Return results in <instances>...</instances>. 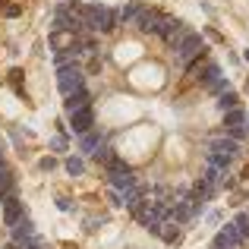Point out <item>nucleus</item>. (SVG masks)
Returning a JSON list of instances; mask_svg holds the SVG:
<instances>
[{
	"label": "nucleus",
	"instance_id": "obj_1",
	"mask_svg": "<svg viewBox=\"0 0 249 249\" xmlns=\"http://www.w3.org/2000/svg\"><path fill=\"white\" fill-rule=\"evenodd\" d=\"M202 54H205V41H202V35H196V32H189V35L183 38V44L174 51V57H177V63H180V67L196 63Z\"/></svg>",
	"mask_w": 249,
	"mask_h": 249
},
{
	"label": "nucleus",
	"instance_id": "obj_2",
	"mask_svg": "<svg viewBox=\"0 0 249 249\" xmlns=\"http://www.w3.org/2000/svg\"><path fill=\"white\" fill-rule=\"evenodd\" d=\"M57 85H60L63 95H73V91L85 89V70L79 63H70V67H60L57 70Z\"/></svg>",
	"mask_w": 249,
	"mask_h": 249
},
{
	"label": "nucleus",
	"instance_id": "obj_3",
	"mask_svg": "<svg viewBox=\"0 0 249 249\" xmlns=\"http://www.w3.org/2000/svg\"><path fill=\"white\" fill-rule=\"evenodd\" d=\"M107 183H110V189H120V193H126V189L136 186V177H133V170H129V164H123V161L117 158L114 164L107 167Z\"/></svg>",
	"mask_w": 249,
	"mask_h": 249
},
{
	"label": "nucleus",
	"instance_id": "obj_4",
	"mask_svg": "<svg viewBox=\"0 0 249 249\" xmlns=\"http://www.w3.org/2000/svg\"><path fill=\"white\" fill-rule=\"evenodd\" d=\"M164 13H158V10H148V6H145V10H142L139 13V16H136V25H139V32H142V35H158V32H161V25H164Z\"/></svg>",
	"mask_w": 249,
	"mask_h": 249
},
{
	"label": "nucleus",
	"instance_id": "obj_5",
	"mask_svg": "<svg viewBox=\"0 0 249 249\" xmlns=\"http://www.w3.org/2000/svg\"><path fill=\"white\" fill-rule=\"evenodd\" d=\"M205 152H218V155H227V158H237L243 148H240L237 139H231L227 133H221V136H214V139H208V148H205Z\"/></svg>",
	"mask_w": 249,
	"mask_h": 249
},
{
	"label": "nucleus",
	"instance_id": "obj_6",
	"mask_svg": "<svg viewBox=\"0 0 249 249\" xmlns=\"http://www.w3.org/2000/svg\"><path fill=\"white\" fill-rule=\"evenodd\" d=\"M240 246H243V240H240V233L233 231V224H224L212 240V249H240Z\"/></svg>",
	"mask_w": 249,
	"mask_h": 249
},
{
	"label": "nucleus",
	"instance_id": "obj_7",
	"mask_svg": "<svg viewBox=\"0 0 249 249\" xmlns=\"http://www.w3.org/2000/svg\"><path fill=\"white\" fill-rule=\"evenodd\" d=\"M70 120H73V133L76 136H85L89 129H95V110L82 107V110H76V114H70Z\"/></svg>",
	"mask_w": 249,
	"mask_h": 249
},
{
	"label": "nucleus",
	"instance_id": "obj_8",
	"mask_svg": "<svg viewBox=\"0 0 249 249\" xmlns=\"http://www.w3.org/2000/svg\"><path fill=\"white\" fill-rule=\"evenodd\" d=\"M82 107H91V91L89 89H79V91L63 98V110H67V114H76V110H82Z\"/></svg>",
	"mask_w": 249,
	"mask_h": 249
},
{
	"label": "nucleus",
	"instance_id": "obj_9",
	"mask_svg": "<svg viewBox=\"0 0 249 249\" xmlns=\"http://www.w3.org/2000/svg\"><path fill=\"white\" fill-rule=\"evenodd\" d=\"M19 221H22V202H19L16 196H6L3 199V224L16 227Z\"/></svg>",
	"mask_w": 249,
	"mask_h": 249
},
{
	"label": "nucleus",
	"instance_id": "obj_10",
	"mask_svg": "<svg viewBox=\"0 0 249 249\" xmlns=\"http://www.w3.org/2000/svg\"><path fill=\"white\" fill-rule=\"evenodd\" d=\"M117 25H120V10H107V6H104L101 16H98V29H95V32H101V35H110Z\"/></svg>",
	"mask_w": 249,
	"mask_h": 249
},
{
	"label": "nucleus",
	"instance_id": "obj_11",
	"mask_svg": "<svg viewBox=\"0 0 249 249\" xmlns=\"http://www.w3.org/2000/svg\"><path fill=\"white\" fill-rule=\"evenodd\" d=\"M101 148V133L98 129H89L85 136H79V152L82 155H95Z\"/></svg>",
	"mask_w": 249,
	"mask_h": 249
},
{
	"label": "nucleus",
	"instance_id": "obj_12",
	"mask_svg": "<svg viewBox=\"0 0 249 249\" xmlns=\"http://www.w3.org/2000/svg\"><path fill=\"white\" fill-rule=\"evenodd\" d=\"M13 189H16V177H13V170L0 161V202H3L6 196H13Z\"/></svg>",
	"mask_w": 249,
	"mask_h": 249
},
{
	"label": "nucleus",
	"instance_id": "obj_13",
	"mask_svg": "<svg viewBox=\"0 0 249 249\" xmlns=\"http://www.w3.org/2000/svg\"><path fill=\"white\" fill-rule=\"evenodd\" d=\"M243 123H246V110L243 107H233V110L224 114V129H237V126H243Z\"/></svg>",
	"mask_w": 249,
	"mask_h": 249
},
{
	"label": "nucleus",
	"instance_id": "obj_14",
	"mask_svg": "<svg viewBox=\"0 0 249 249\" xmlns=\"http://www.w3.org/2000/svg\"><path fill=\"white\" fill-rule=\"evenodd\" d=\"M145 10V3H142V0H133V3H126L120 10V22H136V16H139V13Z\"/></svg>",
	"mask_w": 249,
	"mask_h": 249
},
{
	"label": "nucleus",
	"instance_id": "obj_15",
	"mask_svg": "<svg viewBox=\"0 0 249 249\" xmlns=\"http://www.w3.org/2000/svg\"><path fill=\"white\" fill-rule=\"evenodd\" d=\"M91 158H95L98 164H101L104 170H107V167H110V164L117 161V155H114V148H110V145H101V148H98L95 155H91Z\"/></svg>",
	"mask_w": 249,
	"mask_h": 249
},
{
	"label": "nucleus",
	"instance_id": "obj_16",
	"mask_svg": "<svg viewBox=\"0 0 249 249\" xmlns=\"http://www.w3.org/2000/svg\"><path fill=\"white\" fill-rule=\"evenodd\" d=\"M205 158H208V164L218 167L221 174H227V170H231V161H233V158H227V155H218V152H205Z\"/></svg>",
	"mask_w": 249,
	"mask_h": 249
},
{
	"label": "nucleus",
	"instance_id": "obj_17",
	"mask_svg": "<svg viewBox=\"0 0 249 249\" xmlns=\"http://www.w3.org/2000/svg\"><path fill=\"white\" fill-rule=\"evenodd\" d=\"M240 98H237V91H224V95H218V101H214V104H218V110H224V114H227V110H233V107H240Z\"/></svg>",
	"mask_w": 249,
	"mask_h": 249
},
{
	"label": "nucleus",
	"instance_id": "obj_18",
	"mask_svg": "<svg viewBox=\"0 0 249 249\" xmlns=\"http://www.w3.org/2000/svg\"><path fill=\"white\" fill-rule=\"evenodd\" d=\"M161 240H164V243H177V240H180V227H177L174 221H167V227H161Z\"/></svg>",
	"mask_w": 249,
	"mask_h": 249
},
{
	"label": "nucleus",
	"instance_id": "obj_19",
	"mask_svg": "<svg viewBox=\"0 0 249 249\" xmlns=\"http://www.w3.org/2000/svg\"><path fill=\"white\" fill-rule=\"evenodd\" d=\"M63 170H67L70 177H82L85 164H82V158H67V161H63Z\"/></svg>",
	"mask_w": 249,
	"mask_h": 249
},
{
	"label": "nucleus",
	"instance_id": "obj_20",
	"mask_svg": "<svg viewBox=\"0 0 249 249\" xmlns=\"http://www.w3.org/2000/svg\"><path fill=\"white\" fill-rule=\"evenodd\" d=\"M51 148H54L57 155H63L67 152V136H54V139H51Z\"/></svg>",
	"mask_w": 249,
	"mask_h": 249
},
{
	"label": "nucleus",
	"instance_id": "obj_21",
	"mask_svg": "<svg viewBox=\"0 0 249 249\" xmlns=\"http://www.w3.org/2000/svg\"><path fill=\"white\" fill-rule=\"evenodd\" d=\"M19 82H22V70H10V85L22 95V89H19Z\"/></svg>",
	"mask_w": 249,
	"mask_h": 249
},
{
	"label": "nucleus",
	"instance_id": "obj_22",
	"mask_svg": "<svg viewBox=\"0 0 249 249\" xmlns=\"http://www.w3.org/2000/svg\"><path fill=\"white\" fill-rule=\"evenodd\" d=\"M57 208H60V212H73V202H70L67 196H57Z\"/></svg>",
	"mask_w": 249,
	"mask_h": 249
},
{
	"label": "nucleus",
	"instance_id": "obj_23",
	"mask_svg": "<svg viewBox=\"0 0 249 249\" xmlns=\"http://www.w3.org/2000/svg\"><path fill=\"white\" fill-rule=\"evenodd\" d=\"M205 35L212 38V41H218V44H224V35H221V32H214V29H205Z\"/></svg>",
	"mask_w": 249,
	"mask_h": 249
},
{
	"label": "nucleus",
	"instance_id": "obj_24",
	"mask_svg": "<svg viewBox=\"0 0 249 249\" xmlns=\"http://www.w3.org/2000/svg\"><path fill=\"white\" fill-rule=\"evenodd\" d=\"M54 167H57L54 158H41V170H44V174H48V170H54Z\"/></svg>",
	"mask_w": 249,
	"mask_h": 249
},
{
	"label": "nucleus",
	"instance_id": "obj_25",
	"mask_svg": "<svg viewBox=\"0 0 249 249\" xmlns=\"http://www.w3.org/2000/svg\"><path fill=\"white\" fill-rule=\"evenodd\" d=\"M243 60H246V63H249V48H246V51H243Z\"/></svg>",
	"mask_w": 249,
	"mask_h": 249
},
{
	"label": "nucleus",
	"instance_id": "obj_26",
	"mask_svg": "<svg viewBox=\"0 0 249 249\" xmlns=\"http://www.w3.org/2000/svg\"><path fill=\"white\" fill-rule=\"evenodd\" d=\"M63 249H79V246H73V243H67V246H63Z\"/></svg>",
	"mask_w": 249,
	"mask_h": 249
},
{
	"label": "nucleus",
	"instance_id": "obj_27",
	"mask_svg": "<svg viewBox=\"0 0 249 249\" xmlns=\"http://www.w3.org/2000/svg\"><path fill=\"white\" fill-rule=\"evenodd\" d=\"M0 161H3V145H0Z\"/></svg>",
	"mask_w": 249,
	"mask_h": 249
},
{
	"label": "nucleus",
	"instance_id": "obj_28",
	"mask_svg": "<svg viewBox=\"0 0 249 249\" xmlns=\"http://www.w3.org/2000/svg\"><path fill=\"white\" fill-rule=\"evenodd\" d=\"M246 214H249V212H246Z\"/></svg>",
	"mask_w": 249,
	"mask_h": 249
}]
</instances>
